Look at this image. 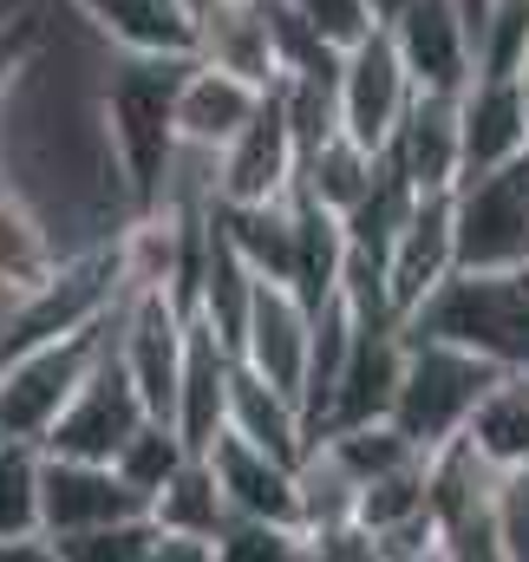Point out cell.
I'll return each mask as SVG.
<instances>
[{
  "mask_svg": "<svg viewBox=\"0 0 529 562\" xmlns=\"http://www.w3.org/2000/svg\"><path fill=\"white\" fill-rule=\"evenodd\" d=\"M183 66L190 53H112L105 79H99V138L105 157L119 170V190L137 216H157L164 196H170V177H177V86H183Z\"/></svg>",
  "mask_w": 529,
  "mask_h": 562,
  "instance_id": "cell-1",
  "label": "cell"
},
{
  "mask_svg": "<svg viewBox=\"0 0 529 562\" xmlns=\"http://www.w3.org/2000/svg\"><path fill=\"white\" fill-rule=\"evenodd\" d=\"M504 373L491 360H477L471 347H451V340H431V334H412L405 327V367H398V400H393V425L431 458L444 445H458L477 406L491 400Z\"/></svg>",
  "mask_w": 529,
  "mask_h": 562,
  "instance_id": "cell-2",
  "label": "cell"
},
{
  "mask_svg": "<svg viewBox=\"0 0 529 562\" xmlns=\"http://www.w3.org/2000/svg\"><path fill=\"white\" fill-rule=\"evenodd\" d=\"M405 327L471 347L497 373H529V262L504 276H451Z\"/></svg>",
  "mask_w": 529,
  "mask_h": 562,
  "instance_id": "cell-3",
  "label": "cell"
},
{
  "mask_svg": "<svg viewBox=\"0 0 529 562\" xmlns=\"http://www.w3.org/2000/svg\"><path fill=\"white\" fill-rule=\"evenodd\" d=\"M119 321V314H112ZM112 321L105 327H79L40 347H20L0 360V438H26L46 445V431L59 425V413L72 406V393L92 380V367L112 347Z\"/></svg>",
  "mask_w": 529,
  "mask_h": 562,
  "instance_id": "cell-4",
  "label": "cell"
},
{
  "mask_svg": "<svg viewBox=\"0 0 529 562\" xmlns=\"http://www.w3.org/2000/svg\"><path fill=\"white\" fill-rule=\"evenodd\" d=\"M458 276H504L529 262V157L477 170L451 190Z\"/></svg>",
  "mask_w": 529,
  "mask_h": 562,
  "instance_id": "cell-5",
  "label": "cell"
},
{
  "mask_svg": "<svg viewBox=\"0 0 529 562\" xmlns=\"http://www.w3.org/2000/svg\"><path fill=\"white\" fill-rule=\"evenodd\" d=\"M144 425H150V406H144V393L132 386V373H125L119 347H105V360H99V367H92V380L72 393V406L59 413V425L46 431V445H40V451H53V458H92V464H112L137 431H144Z\"/></svg>",
  "mask_w": 529,
  "mask_h": 562,
  "instance_id": "cell-6",
  "label": "cell"
},
{
  "mask_svg": "<svg viewBox=\"0 0 529 562\" xmlns=\"http://www.w3.org/2000/svg\"><path fill=\"white\" fill-rule=\"evenodd\" d=\"M301 190V138L268 86L262 112L216 150V203L223 210H249V203H281Z\"/></svg>",
  "mask_w": 529,
  "mask_h": 562,
  "instance_id": "cell-7",
  "label": "cell"
},
{
  "mask_svg": "<svg viewBox=\"0 0 529 562\" xmlns=\"http://www.w3.org/2000/svg\"><path fill=\"white\" fill-rule=\"evenodd\" d=\"M418 99V79L405 72L393 33H367L353 53H340V132L367 150H386Z\"/></svg>",
  "mask_w": 529,
  "mask_h": 562,
  "instance_id": "cell-8",
  "label": "cell"
},
{
  "mask_svg": "<svg viewBox=\"0 0 529 562\" xmlns=\"http://www.w3.org/2000/svg\"><path fill=\"white\" fill-rule=\"evenodd\" d=\"M236 360L268 380V386H281V393H294V400H307V367H314V307L288 288V281H256V301H249V321H243V334H236ZM307 413V406H301Z\"/></svg>",
  "mask_w": 529,
  "mask_h": 562,
  "instance_id": "cell-9",
  "label": "cell"
},
{
  "mask_svg": "<svg viewBox=\"0 0 529 562\" xmlns=\"http://www.w3.org/2000/svg\"><path fill=\"white\" fill-rule=\"evenodd\" d=\"M132 517H150V510L119 477V464L40 451V530L46 537H79V530H105V524H132Z\"/></svg>",
  "mask_w": 529,
  "mask_h": 562,
  "instance_id": "cell-10",
  "label": "cell"
},
{
  "mask_svg": "<svg viewBox=\"0 0 529 562\" xmlns=\"http://www.w3.org/2000/svg\"><path fill=\"white\" fill-rule=\"evenodd\" d=\"M458 276V229H451V190H431L412 203L405 229H398L393 256H386V301L393 321L405 327L444 281Z\"/></svg>",
  "mask_w": 529,
  "mask_h": 562,
  "instance_id": "cell-11",
  "label": "cell"
},
{
  "mask_svg": "<svg viewBox=\"0 0 529 562\" xmlns=\"http://www.w3.org/2000/svg\"><path fill=\"white\" fill-rule=\"evenodd\" d=\"M190 59L236 72L249 86L281 79V53H274V0H216L210 13L190 20Z\"/></svg>",
  "mask_w": 529,
  "mask_h": 562,
  "instance_id": "cell-12",
  "label": "cell"
},
{
  "mask_svg": "<svg viewBox=\"0 0 529 562\" xmlns=\"http://www.w3.org/2000/svg\"><path fill=\"white\" fill-rule=\"evenodd\" d=\"M398 367H405V327H360L320 419H314V438L320 431H347V425H380L393 419L398 400Z\"/></svg>",
  "mask_w": 529,
  "mask_h": 562,
  "instance_id": "cell-13",
  "label": "cell"
},
{
  "mask_svg": "<svg viewBox=\"0 0 529 562\" xmlns=\"http://www.w3.org/2000/svg\"><path fill=\"white\" fill-rule=\"evenodd\" d=\"M229 386H236V347L190 314V347H183V380H177V438L190 451H210L229 425Z\"/></svg>",
  "mask_w": 529,
  "mask_h": 562,
  "instance_id": "cell-14",
  "label": "cell"
},
{
  "mask_svg": "<svg viewBox=\"0 0 529 562\" xmlns=\"http://www.w3.org/2000/svg\"><path fill=\"white\" fill-rule=\"evenodd\" d=\"M386 33H393L405 72L418 79V92H464V86L477 79L471 33H464V20L451 13V0H412Z\"/></svg>",
  "mask_w": 529,
  "mask_h": 562,
  "instance_id": "cell-15",
  "label": "cell"
},
{
  "mask_svg": "<svg viewBox=\"0 0 529 562\" xmlns=\"http://www.w3.org/2000/svg\"><path fill=\"white\" fill-rule=\"evenodd\" d=\"M386 157L405 170V183H412L418 196H431V190H458V177H464L458 92H418L412 112H405V125H398V138L386 144Z\"/></svg>",
  "mask_w": 529,
  "mask_h": 562,
  "instance_id": "cell-16",
  "label": "cell"
},
{
  "mask_svg": "<svg viewBox=\"0 0 529 562\" xmlns=\"http://www.w3.org/2000/svg\"><path fill=\"white\" fill-rule=\"evenodd\" d=\"M210 471H216V491L229 504V517H268V524H301V484H294V464L256 451L243 438H216L210 451Z\"/></svg>",
  "mask_w": 529,
  "mask_h": 562,
  "instance_id": "cell-17",
  "label": "cell"
},
{
  "mask_svg": "<svg viewBox=\"0 0 529 562\" xmlns=\"http://www.w3.org/2000/svg\"><path fill=\"white\" fill-rule=\"evenodd\" d=\"M458 125H464V177L529 157V105H524V92H517V79H484L477 72L458 92Z\"/></svg>",
  "mask_w": 529,
  "mask_h": 562,
  "instance_id": "cell-18",
  "label": "cell"
},
{
  "mask_svg": "<svg viewBox=\"0 0 529 562\" xmlns=\"http://www.w3.org/2000/svg\"><path fill=\"white\" fill-rule=\"evenodd\" d=\"M262 99H268L262 86L190 59V66H183V86H177V138L190 144V150H210V157H216L223 144L262 112Z\"/></svg>",
  "mask_w": 529,
  "mask_h": 562,
  "instance_id": "cell-19",
  "label": "cell"
},
{
  "mask_svg": "<svg viewBox=\"0 0 529 562\" xmlns=\"http://www.w3.org/2000/svg\"><path fill=\"white\" fill-rule=\"evenodd\" d=\"M229 438H243V445H256V451H274V458H288V464H301L307 458V445H314V425L301 413V400L294 393H281V386H268L256 380L243 360H236V386H229V425H223Z\"/></svg>",
  "mask_w": 529,
  "mask_h": 562,
  "instance_id": "cell-20",
  "label": "cell"
},
{
  "mask_svg": "<svg viewBox=\"0 0 529 562\" xmlns=\"http://www.w3.org/2000/svg\"><path fill=\"white\" fill-rule=\"evenodd\" d=\"M59 262H66V249H59L53 223H46L40 203L0 170V288L20 301V294H33L40 281L53 276Z\"/></svg>",
  "mask_w": 529,
  "mask_h": 562,
  "instance_id": "cell-21",
  "label": "cell"
},
{
  "mask_svg": "<svg viewBox=\"0 0 529 562\" xmlns=\"http://www.w3.org/2000/svg\"><path fill=\"white\" fill-rule=\"evenodd\" d=\"M112 53H190V20L177 0H66Z\"/></svg>",
  "mask_w": 529,
  "mask_h": 562,
  "instance_id": "cell-22",
  "label": "cell"
},
{
  "mask_svg": "<svg viewBox=\"0 0 529 562\" xmlns=\"http://www.w3.org/2000/svg\"><path fill=\"white\" fill-rule=\"evenodd\" d=\"M477 445V458L497 471V477H517L529 471V373H504L491 386V400L477 406V419L464 431Z\"/></svg>",
  "mask_w": 529,
  "mask_h": 562,
  "instance_id": "cell-23",
  "label": "cell"
},
{
  "mask_svg": "<svg viewBox=\"0 0 529 562\" xmlns=\"http://www.w3.org/2000/svg\"><path fill=\"white\" fill-rule=\"evenodd\" d=\"M373 177H380V150L353 144L347 132H334L327 144H314V150L301 157V190H307L314 203H327L334 216H347V210L373 190Z\"/></svg>",
  "mask_w": 529,
  "mask_h": 562,
  "instance_id": "cell-24",
  "label": "cell"
},
{
  "mask_svg": "<svg viewBox=\"0 0 529 562\" xmlns=\"http://www.w3.org/2000/svg\"><path fill=\"white\" fill-rule=\"evenodd\" d=\"M150 524H157V530H177V537H210V543H216V530L229 524V504H223L216 471H210L203 451L150 497Z\"/></svg>",
  "mask_w": 529,
  "mask_h": 562,
  "instance_id": "cell-25",
  "label": "cell"
},
{
  "mask_svg": "<svg viewBox=\"0 0 529 562\" xmlns=\"http://www.w3.org/2000/svg\"><path fill=\"white\" fill-rule=\"evenodd\" d=\"M190 458H196V451H190V445L177 438V425L150 419V425H144V431L132 438V445H125V451L112 458V464H119V477L132 484L137 497H144V510H150V497H157V491H164V484H170V477H177V471L190 464Z\"/></svg>",
  "mask_w": 529,
  "mask_h": 562,
  "instance_id": "cell-26",
  "label": "cell"
},
{
  "mask_svg": "<svg viewBox=\"0 0 529 562\" xmlns=\"http://www.w3.org/2000/svg\"><path fill=\"white\" fill-rule=\"evenodd\" d=\"M40 530V445L0 438V537Z\"/></svg>",
  "mask_w": 529,
  "mask_h": 562,
  "instance_id": "cell-27",
  "label": "cell"
},
{
  "mask_svg": "<svg viewBox=\"0 0 529 562\" xmlns=\"http://www.w3.org/2000/svg\"><path fill=\"white\" fill-rule=\"evenodd\" d=\"M216 562H314L301 524H268V517H229L216 530Z\"/></svg>",
  "mask_w": 529,
  "mask_h": 562,
  "instance_id": "cell-28",
  "label": "cell"
},
{
  "mask_svg": "<svg viewBox=\"0 0 529 562\" xmlns=\"http://www.w3.org/2000/svg\"><path fill=\"white\" fill-rule=\"evenodd\" d=\"M320 46H334V53H353L367 33H380V20H373V7L367 0H281Z\"/></svg>",
  "mask_w": 529,
  "mask_h": 562,
  "instance_id": "cell-29",
  "label": "cell"
},
{
  "mask_svg": "<svg viewBox=\"0 0 529 562\" xmlns=\"http://www.w3.org/2000/svg\"><path fill=\"white\" fill-rule=\"evenodd\" d=\"M529 53V0H497L491 20H484V40H477V72L484 79H517Z\"/></svg>",
  "mask_w": 529,
  "mask_h": 562,
  "instance_id": "cell-30",
  "label": "cell"
},
{
  "mask_svg": "<svg viewBox=\"0 0 529 562\" xmlns=\"http://www.w3.org/2000/svg\"><path fill=\"white\" fill-rule=\"evenodd\" d=\"M157 537L150 517H132V524H105V530H79V537H53L66 562H144Z\"/></svg>",
  "mask_w": 529,
  "mask_h": 562,
  "instance_id": "cell-31",
  "label": "cell"
},
{
  "mask_svg": "<svg viewBox=\"0 0 529 562\" xmlns=\"http://www.w3.org/2000/svg\"><path fill=\"white\" fill-rule=\"evenodd\" d=\"M497 530H504V557L529 562V471L504 477V491H497Z\"/></svg>",
  "mask_w": 529,
  "mask_h": 562,
  "instance_id": "cell-32",
  "label": "cell"
},
{
  "mask_svg": "<svg viewBox=\"0 0 529 562\" xmlns=\"http://www.w3.org/2000/svg\"><path fill=\"white\" fill-rule=\"evenodd\" d=\"M33 40H40V26L20 13V20H0V105L13 99V86L26 79V66H33Z\"/></svg>",
  "mask_w": 529,
  "mask_h": 562,
  "instance_id": "cell-33",
  "label": "cell"
},
{
  "mask_svg": "<svg viewBox=\"0 0 529 562\" xmlns=\"http://www.w3.org/2000/svg\"><path fill=\"white\" fill-rule=\"evenodd\" d=\"M0 562H66V557L46 530H33V537H0Z\"/></svg>",
  "mask_w": 529,
  "mask_h": 562,
  "instance_id": "cell-34",
  "label": "cell"
},
{
  "mask_svg": "<svg viewBox=\"0 0 529 562\" xmlns=\"http://www.w3.org/2000/svg\"><path fill=\"white\" fill-rule=\"evenodd\" d=\"M367 7H373V20H380V26H393V20L405 13V7H412V0H367Z\"/></svg>",
  "mask_w": 529,
  "mask_h": 562,
  "instance_id": "cell-35",
  "label": "cell"
},
{
  "mask_svg": "<svg viewBox=\"0 0 529 562\" xmlns=\"http://www.w3.org/2000/svg\"><path fill=\"white\" fill-rule=\"evenodd\" d=\"M210 7H216V0H177V13H183V20H196V13H210Z\"/></svg>",
  "mask_w": 529,
  "mask_h": 562,
  "instance_id": "cell-36",
  "label": "cell"
},
{
  "mask_svg": "<svg viewBox=\"0 0 529 562\" xmlns=\"http://www.w3.org/2000/svg\"><path fill=\"white\" fill-rule=\"evenodd\" d=\"M517 92H524V105H529V53H524V66H517Z\"/></svg>",
  "mask_w": 529,
  "mask_h": 562,
  "instance_id": "cell-37",
  "label": "cell"
},
{
  "mask_svg": "<svg viewBox=\"0 0 529 562\" xmlns=\"http://www.w3.org/2000/svg\"><path fill=\"white\" fill-rule=\"evenodd\" d=\"M7 314H13V294L0 288V334H7Z\"/></svg>",
  "mask_w": 529,
  "mask_h": 562,
  "instance_id": "cell-38",
  "label": "cell"
}]
</instances>
